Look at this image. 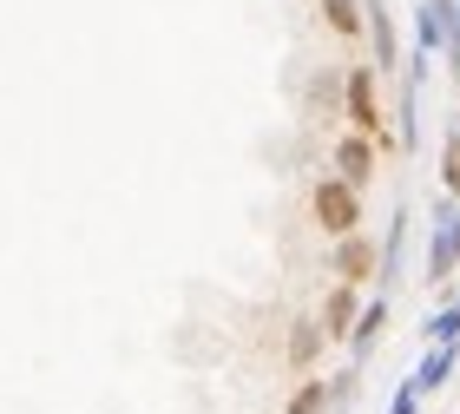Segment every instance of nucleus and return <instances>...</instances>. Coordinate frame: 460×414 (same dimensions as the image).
Returning a JSON list of instances; mask_svg holds the SVG:
<instances>
[{
    "instance_id": "nucleus-1",
    "label": "nucleus",
    "mask_w": 460,
    "mask_h": 414,
    "mask_svg": "<svg viewBox=\"0 0 460 414\" xmlns=\"http://www.w3.org/2000/svg\"><path fill=\"white\" fill-rule=\"evenodd\" d=\"M316 217H323V231H355V191L349 184H323L316 191Z\"/></svg>"
},
{
    "instance_id": "nucleus-2",
    "label": "nucleus",
    "mask_w": 460,
    "mask_h": 414,
    "mask_svg": "<svg viewBox=\"0 0 460 414\" xmlns=\"http://www.w3.org/2000/svg\"><path fill=\"white\" fill-rule=\"evenodd\" d=\"M349 112H355V126L382 138V106H375V86H368V73H355L349 79Z\"/></svg>"
},
{
    "instance_id": "nucleus-3",
    "label": "nucleus",
    "mask_w": 460,
    "mask_h": 414,
    "mask_svg": "<svg viewBox=\"0 0 460 414\" xmlns=\"http://www.w3.org/2000/svg\"><path fill=\"white\" fill-rule=\"evenodd\" d=\"M336 158H342V172H349V184H355V178H368V164H375V152H368L362 138H349V145H342Z\"/></svg>"
},
{
    "instance_id": "nucleus-4",
    "label": "nucleus",
    "mask_w": 460,
    "mask_h": 414,
    "mask_svg": "<svg viewBox=\"0 0 460 414\" xmlns=\"http://www.w3.org/2000/svg\"><path fill=\"white\" fill-rule=\"evenodd\" d=\"M368 263H375V257H368V243H349V251H342V277H362Z\"/></svg>"
},
{
    "instance_id": "nucleus-5",
    "label": "nucleus",
    "mask_w": 460,
    "mask_h": 414,
    "mask_svg": "<svg viewBox=\"0 0 460 414\" xmlns=\"http://www.w3.org/2000/svg\"><path fill=\"white\" fill-rule=\"evenodd\" d=\"M323 7H329V20H336V33H355V7L349 0H323Z\"/></svg>"
},
{
    "instance_id": "nucleus-6",
    "label": "nucleus",
    "mask_w": 460,
    "mask_h": 414,
    "mask_svg": "<svg viewBox=\"0 0 460 414\" xmlns=\"http://www.w3.org/2000/svg\"><path fill=\"white\" fill-rule=\"evenodd\" d=\"M447 178H454V191H460V138L447 145Z\"/></svg>"
}]
</instances>
